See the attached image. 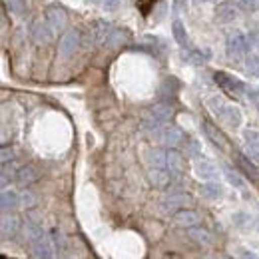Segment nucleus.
Returning <instances> with one entry per match:
<instances>
[{
    "label": "nucleus",
    "mask_w": 259,
    "mask_h": 259,
    "mask_svg": "<svg viewBox=\"0 0 259 259\" xmlns=\"http://www.w3.org/2000/svg\"><path fill=\"white\" fill-rule=\"evenodd\" d=\"M171 114H174V110H171L169 104H156V106L148 112V116H146V120H144V128L148 130V132L160 130L163 124L169 122Z\"/></svg>",
    "instance_id": "1"
},
{
    "label": "nucleus",
    "mask_w": 259,
    "mask_h": 259,
    "mask_svg": "<svg viewBox=\"0 0 259 259\" xmlns=\"http://www.w3.org/2000/svg\"><path fill=\"white\" fill-rule=\"evenodd\" d=\"M226 50H227V56L231 60H241L247 52V38L243 36L241 32H233L229 34L226 42Z\"/></svg>",
    "instance_id": "2"
},
{
    "label": "nucleus",
    "mask_w": 259,
    "mask_h": 259,
    "mask_svg": "<svg viewBox=\"0 0 259 259\" xmlns=\"http://www.w3.org/2000/svg\"><path fill=\"white\" fill-rule=\"evenodd\" d=\"M237 14H239V6H237V2H233V0H224V2H220L218 8H215V18H218V22H222V24L233 22V20L237 18Z\"/></svg>",
    "instance_id": "3"
},
{
    "label": "nucleus",
    "mask_w": 259,
    "mask_h": 259,
    "mask_svg": "<svg viewBox=\"0 0 259 259\" xmlns=\"http://www.w3.org/2000/svg\"><path fill=\"white\" fill-rule=\"evenodd\" d=\"M215 82H218L224 90H227L229 94L241 96V94L245 92L243 82H241V80H237V78H233V76H229L227 72H218V74H215Z\"/></svg>",
    "instance_id": "4"
},
{
    "label": "nucleus",
    "mask_w": 259,
    "mask_h": 259,
    "mask_svg": "<svg viewBox=\"0 0 259 259\" xmlns=\"http://www.w3.org/2000/svg\"><path fill=\"white\" fill-rule=\"evenodd\" d=\"M78 46H80V32L78 30H68V32L60 38V44H58V52H60V56H72L76 50H78Z\"/></svg>",
    "instance_id": "5"
},
{
    "label": "nucleus",
    "mask_w": 259,
    "mask_h": 259,
    "mask_svg": "<svg viewBox=\"0 0 259 259\" xmlns=\"http://www.w3.org/2000/svg\"><path fill=\"white\" fill-rule=\"evenodd\" d=\"M46 22L54 28V30H64L66 22H68V14L60 4H52L46 10Z\"/></svg>",
    "instance_id": "6"
},
{
    "label": "nucleus",
    "mask_w": 259,
    "mask_h": 259,
    "mask_svg": "<svg viewBox=\"0 0 259 259\" xmlns=\"http://www.w3.org/2000/svg\"><path fill=\"white\" fill-rule=\"evenodd\" d=\"M114 30V24L108 20H96L90 28V44H104Z\"/></svg>",
    "instance_id": "7"
},
{
    "label": "nucleus",
    "mask_w": 259,
    "mask_h": 259,
    "mask_svg": "<svg viewBox=\"0 0 259 259\" xmlns=\"http://www.w3.org/2000/svg\"><path fill=\"white\" fill-rule=\"evenodd\" d=\"M158 138L163 146H169V148H176L184 142V132L178 128V126H163L158 132Z\"/></svg>",
    "instance_id": "8"
},
{
    "label": "nucleus",
    "mask_w": 259,
    "mask_h": 259,
    "mask_svg": "<svg viewBox=\"0 0 259 259\" xmlns=\"http://www.w3.org/2000/svg\"><path fill=\"white\" fill-rule=\"evenodd\" d=\"M52 26L48 24V22H42V20H38V22H34L32 24V40L36 44H40V46H46V44H50L52 42Z\"/></svg>",
    "instance_id": "9"
},
{
    "label": "nucleus",
    "mask_w": 259,
    "mask_h": 259,
    "mask_svg": "<svg viewBox=\"0 0 259 259\" xmlns=\"http://www.w3.org/2000/svg\"><path fill=\"white\" fill-rule=\"evenodd\" d=\"M194 171L199 180H205V182L218 178V167H215V163L209 162V160H203V158H201V160H199V158L195 160Z\"/></svg>",
    "instance_id": "10"
},
{
    "label": "nucleus",
    "mask_w": 259,
    "mask_h": 259,
    "mask_svg": "<svg viewBox=\"0 0 259 259\" xmlns=\"http://www.w3.org/2000/svg\"><path fill=\"white\" fill-rule=\"evenodd\" d=\"M30 247H32L34 259H54V251H52L50 239L46 235H40L36 241L30 243Z\"/></svg>",
    "instance_id": "11"
},
{
    "label": "nucleus",
    "mask_w": 259,
    "mask_h": 259,
    "mask_svg": "<svg viewBox=\"0 0 259 259\" xmlns=\"http://www.w3.org/2000/svg\"><path fill=\"white\" fill-rule=\"evenodd\" d=\"M203 132H205V136L209 138V142L218 148V150H222V152H227L229 150V144H227L226 136L220 132V130L215 128L213 124H209V122H203Z\"/></svg>",
    "instance_id": "12"
},
{
    "label": "nucleus",
    "mask_w": 259,
    "mask_h": 259,
    "mask_svg": "<svg viewBox=\"0 0 259 259\" xmlns=\"http://www.w3.org/2000/svg\"><path fill=\"white\" fill-rule=\"evenodd\" d=\"M148 180H150V184L154 188L163 190V188H167L171 184V171H165L163 167H152L148 171Z\"/></svg>",
    "instance_id": "13"
},
{
    "label": "nucleus",
    "mask_w": 259,
    "mask_h": 259,
    "mask_svg": "<svg viewBox=\"0 0 259 259\" xmlns=\"http://www.w3.org/2000/svg\"><path fill=\"white\" fill-rule=\"evenodd\" d=\"M220 120L226 124V126H229V128H237L239 124H241V110L237 108V106H229L227 104V108L224 110V114L220 116Z\"/></svg>",
    "instance_id": "14"
},
{
    "label": "nucleus",
    "mask_w": 259,
    "mask_h": 259,
    "mask_svg": "<svg viewBox=\"0 0 259 259\" xmlns=\"http://www.w3.org/2000/svg\"><path fill=\"white\" fill-rule=\"evenodd\" d=\"M174 222L178 224L180 227H195L199 224V215L192 211V209H182V211H178L176 213V218H174Z\"/></svg>",
    "instance_id": "15"
},
{
    "label": "nucleus",
    "mask_w": 259,
    "mask_h": 259,
    "mask_svg": "<svg viewBox=\"0 0 259 259\" xmlns=\"http://www.w3.org/2000/svg\"><path fill=\"white\" fill-rule=\"evenodd\" d=\"M165 167H167L171 174H182V171L186 169V162H184L182 154L169 150V152H167V158H165Z\"/></svg>",
    "instance_id": "16"
},
{
    "label": "nucleus",
    "mask_w": 259,
    "mask_h": 259,
    "mask_svg": "<svg viewBox=\"0 0 259 259\" xmlns=\"http://www.w3.org/2000/svg\"><path fill=\"white\" fill-rule=\"evenodd\" d=\"M0 203H2V211L8 213V211H14L20 205V197H18L16 192H12V190H4Z\"/></svg>",
    "instance_id": "17"
},
{
    "label": "nucleus",
    "mask_w": 259,
    "mask_h": 259,
    "mask_svg": "<svg viewBox=\"0 0 259 259\" xmlns=\"http://www.w3.org/2000/svg\"><path fill=\"white\" fill-rule=\"evenodd\" d=\"M18 226H20L18 218L4 213V218H2V237H6V239L8 237H14L16 231H18Z\"/></svg>",
    "instance_id": "18"
},
{
    "label": "nucleus",
    "mask_w": 259,
    "mask_h": 259,
    "mask_svg": "<svg viewBox=\"0 0 259 259\" xmlns=\"http://www.w3.org/2000/svg\"><path fill=\"white\" fill-rule=\"evenodd\" d=\"M36 180H38V171H36V167H32V165L20 167V169L16 171V182H18L20 186H28V184H32Z\"/></svg>",
    "instance_id": "19"
},
{
    "label": "nucleus",
    "mask_w": 259,
    "mask_h": 259,
    "mask_svg": "<svg viewBox=\"0 0 259 259\" xmlns=\"http://www.w3.org/2000/svg\"><path fill=\"white\" fill-rule=\"evenodd\" d=\"M192 199H190V195L186 194H171L165 197V201H163V207L165 209H178V207H184L186 203H190Z\"/></svg>",
    "instance_id": "20"
},
{
    "label": "nucleus",
    "mask_w": 259,
    "mask_h": 259,
    "mask_svg": "<svg viewBox=\"0 0 259 259\" xmlns=\"http://www.w3.org/2000/svg\"><path fill=\"white\" fill-rule=\"evenodd\" d=\"M201 192H203L205 197H209V199H218V197H222V195H224V188H222V184H220V182L209 180V182H205V184H203Z\"/></svg>",
    "instance_id": "21"
},
{
    "label": "nucleus",
    "mask_w": 259,
    "mask_h": 259,
    "mask_svg": "<svg viewBox=\"0 0 259 259\" xmlns=\"http://www.w3.org/2000/svg\"><path fill=\"white\" fill-rule=\"evenodd\" d=\"M190 237L197 241V243H201V245H211L213 243V239H211V233L209 231H205V229H201V227H190Z\"/></svg>",
    "instance_id": "22"
},
{
    "label": "nucleus",
    "mask_w": 259,
    "mask_h": 259,
    "mask_svg": "<svg viewBox=\"0 0 259 259\" xmlns=\"http://www.w3.org/2000/svg\"><path fill=\"white\" fill-rule=\"evenodd\" d=\"M207 108L211 110V114H213L215 118H220V116L224 114V110L227 108V102L222 96H211L207 100Z\"/></svg>",
    "instance_id": "23"
},
{
    "label": "nucleus",
    "mask_w": 259,
    "mask_h": 259,
    "mask_svg": "<svg viewBox=\"0 0 259 259\" xmlns=\"http://www.w3.org/2000/svg\"><path fill=\"white\" fill-rule=\"evenodd\" d=\"M171 30H174V38H176V42L180 46H186L188 44V32H186V26L182 24V20H174Z\"/></svg>",
    "instance_id": "24"
},
{
    "label": "nucleus",
    "mask_w": 259,
    "mask_h": 259,
    "mask_svg": "<svg viewBox=\"0 0 259 259\" xmlns=\"http://www.w3.org/2000/svg\"><path fill=\"white\" fill-rule=\"evenodd\" d=\"M165 158H167V152H162V150H152L148 154V163L152 167H165Z\"/></svg>",
    "instance_id": "25"
},
{
    "label": "nucleus",
    "mask_w": 259,
    "mask_h": 259,
    "mask_svg": "<svg viewBox=\"0 0 259 259\" xmlns=\"http://www.w3.org/2000/svg\"><path fill=\"white\" fill-rule=\"evenodd\" d=\"M24 235H26V239L32 243V241H36L40 235H44L42 233V227L38 226L36 222H26V226H24Z\"/></svg>",
    "instance_id": "26"
},
{
    "label": "nucleus",
    "mask_w": 259,
    "mask_h": 259,
    "mask_svg": "<svg viewBox=\"0 0 259 259\" xmlns=\"http://www.w3.org/2000/svg\"><path fill=\"white\" fill-rule=\"evenodd\" d=\"M124 40H126V32H122V30L114 28V30H112V34L108 36V40L104 42V46H108V48H116V46L124 44Z\"/></svg>",
    "instance_id": "27"
},
{
    "label": "nucleus",
    "mask_w": 259,
    "mask_h": 259,
    "mask_svg": "<svg viewBox=\"0 0 259 259\" xmlns=\"http://www.w3.org/2000/svg\"><path fill=\"white\" fill-rule=\"evenodd\" d=\"M226 178L233 188H237V190H245V180H243L237 171H233L231 167H226Z\"/></svg>",
    "instance_id": "28"
},
{
    "label": "nucleus",
    "mask_w": 259,
    "mask_h": 259,
    "mask_svg": "<svg viewBox=\"0 0 259 259\" xmlns=\"http://www.w3.org/2000/svg\"><path fill=\"white\" fill-rule=\"evenodd\" d=\"M245 70H247L251 76L259 78V56L257 54H249V56L245 58Z\"/></svg>",
    "instance_id": "29"
},
{
    "label": "nucleus",
    "mask_w": 259,
    "mask_h": 259,
    "mask_svg": "<svg viewBox=\"0 0 259 259\" xmlns=\"http://www.w3.org/2000/svg\"><path fill=\"white\" fill-rule=\"evenodd\" d=\"M8 6H10V10H12L14 14H24V12L28 10L26 0H8Z\"/></svg>",
    "instance_id": "30"
},
{
    "label": "nucleus",
    "mask_w": 259,
    "mask_h": 259,
    "mask_svg": "<svg viewBox=\"0 0 259 259\" xmlns=\"http://www.w3.org/2000/svg\"><path fill=\"white\" fill-rule=\"evenodd\" d=\"M243 138H245L247 146L259 148V132L257 130H245V132H243Z\"/></svg>",
    "instance_id": "31"
},
{
    "label": "nucleus",
    "mask_w": 259,
    "mask_h": 259,
    "mask_svg": "<svg viewBox=\"0 0 259 259\" xmlns=\"http://www.w3.org/2000/svg\"><path fill=\"white\" fill-rule=\"evenodd\" d=\"M239 4L245 12H259V0H241Z\"/></svg>",
    "instance_id": "32"
},
{
    "label": "nucleus",
    "mask_w": 259,
    "mask_h": 259,
    "mask_svg": "<svg viewBox=\"0 0 259 259\" xmlns=\"http://www.w3.org/2000/svg\"><path fill=\"white\" fill-rule=\"evenodd\" d=\"M188 62H192L195 66H201L205 60H203V56H201V52H197V50H192L190 54H188Z\"/></svg>",
    "instance_id": "33"
},
{
    "label": "nucleus",
    "mask_w": 259,
    "mask_h": 259,
    "mask_svg": "<svg viewBox=\"0 0 259 259\" xmlns=\"http://www.w3.org/2000/svg\"><path fill=\"white\" fill-rule=\"evenodd\" d=\"M245 156L251 160V162L259 163V148H253V146H247L245 148Z\"/></svg>",
    "instance_id": "34"
},
{
    "label": "nucleus",
    "mask_w": 259,
    "mask_h": 259,
    "mask_svg": "<svg viewBox=\"0 0 259 259\" xmlns=\"http://www.w3.org/2000/svg\"><path fill=\"white\" fill-rule=\"evenodd\" d=\"M186 4H188V0H174V4H171V14L178 16V14L186 8Z\"/></svg>",
    "instance_id": "35"
},
{
    "label": "nucleus",
    "mask_w": 259,
    "mask_h": 259,
    "mask_svg": "<svg viewBox=\"0 0 259 259\" xmlns=\"http://www.w3.org/2000/svg\"><path fill=\"white\" fill-rule=\"evenodd\" d=\"M0 156H2V165L14 160V152H12V150H8V148H2V154H0Z\"/></svg>",
    "instance_id": "36"
},
{
    "label": "nucleus",
    "mask_w": 259,
    "mask_h": 259,
    "mask_svg": "<svg viewBox=\"0 0 259 259\" xmlns=\"http://www.w3.org/2000/svg\"><path fill=\"white\" fill-rule=\"evenodd\" d=\"M188 154H190V156H194V158H197V156H199V144H197V142H190Z\"/></svg>",
    "instance_id": "37"
},
{
    "label": "nucleus",
    "mask_w": 259,
    "mask_h": 259,
    "mask_svg": "<svg viewBox=\"0 0 259 259\" xmlns=\"http://www.w3.org/2000/svg\"><path fill=\"white\" fill-rule=\"evenodd\" d=\"M118 6H120V0H104V8H106V10H110V12H112V10H116Z\"/></svg>",
    "instance_id": "38"
},
{
    "label": "nucleus",
    "mask_w": 259,
    "mask_h": 259,
    "mask_svg": "<svg viewBox=\"0 0 259 259\" xmlns=\"http://www.w3.org/2000/svg\"><path fill=\"white\" fill-rule=\"evenodd\" d=\"M22 203H24V205H32L34 195L32 194H24V195H22Z\"/></svg>",
    "instance_id": "39"
},
{
    "label": "nucleus",
    "mask_w": 259,
    "mask_h": 259,
    "mask_svg": "<svg viewBox=\"0 0 259 259\" xmlns=\"http://www.w3.org/2000/svg\"><path fill=\"white\" fill-rule=\"evenodd\" d=\"M241 259H259V257L255 255V253H253V251H247V249H243V251H241Z\"/></svg>",
    "instance_id": "40"
},
{
    "label": "nucleus",
    "mask_w": 259,
    "mask_h": 259,
    "mask_svg": "<svg viewBox=\"0 0 259 259\" xmlns=\"http://www.w3.org/2000/svg\"><path fill=\"white\" fill-rule=\"evenodd\" d=\"M195 4H201V2H209V0H194Z\"/></svg>",
    "instance_id": "41"
},
{
    "label": "nucleus",
    "mask_w": 259,
    "mask_h": 259,
    "mask_svg": "<svg viewBox=\"0 0 259 259\" xmlns=\"http://www.w3.org/2000/svg\"><path fill=\"white\" fill-rule=\"evenodd\" d=\"M222 259H233V257H222Z\"/></svg>",
    "instance_id": "42"
},
{
    "label": "nucleus",
    "mask_w": 259,
    "mask_h": 259,
    "mask_svg": "<svg viewBox=\"0 0 259 259\" xmlns=\"http://www.w3.org/2000/svg\"><path fill=\"white\" fill-rule=\"evenodd\" d=\"M257 46H259V42H257Z\"/></svg>",
    "instance_id": "43"
}]
</instances>
